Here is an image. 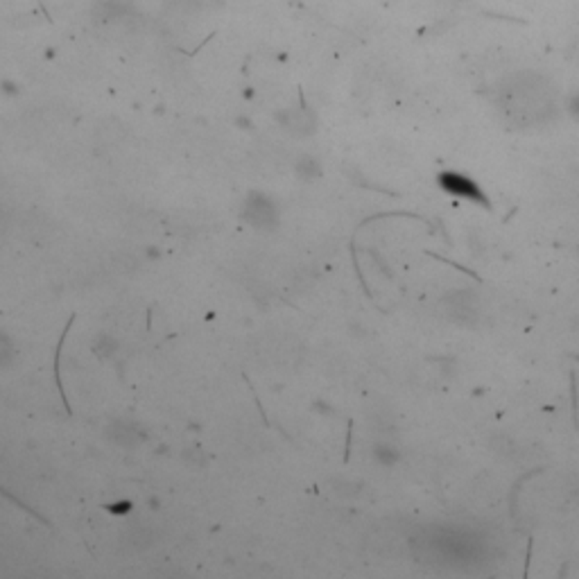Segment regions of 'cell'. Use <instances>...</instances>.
Here are the masks:
<instances>
[{"label":"cell","instance_id":"cell-1","mask_svg":"<svg viewBox=\"0 0 579 579\" xmlns=\"http://www.w3.org/2000/svg\"><path fill=\"white\" fill-rule=\"evenodd\" d=\"M439 186L448 195L453 197H459V199H468V202H478V204H487V199H484V193L480 191V186L468 179V176L459 174V172H442L439 174Z\"/></svg>","mask_w":579,"mask_h":579},{"label":"cell","instance_id":"cell-2","mask_svg":"<svg viewBox=\"0 0 579 579\" xmlns=\"http://www.w3.org/2000/svg\"><path fill=\"white\" fill-rule=\"evenodd\" d=\"M570 113H573L575 118H579V93L570 100Z\"/></svg>","mask_w":579,"mask_h":579}]
</instances>
